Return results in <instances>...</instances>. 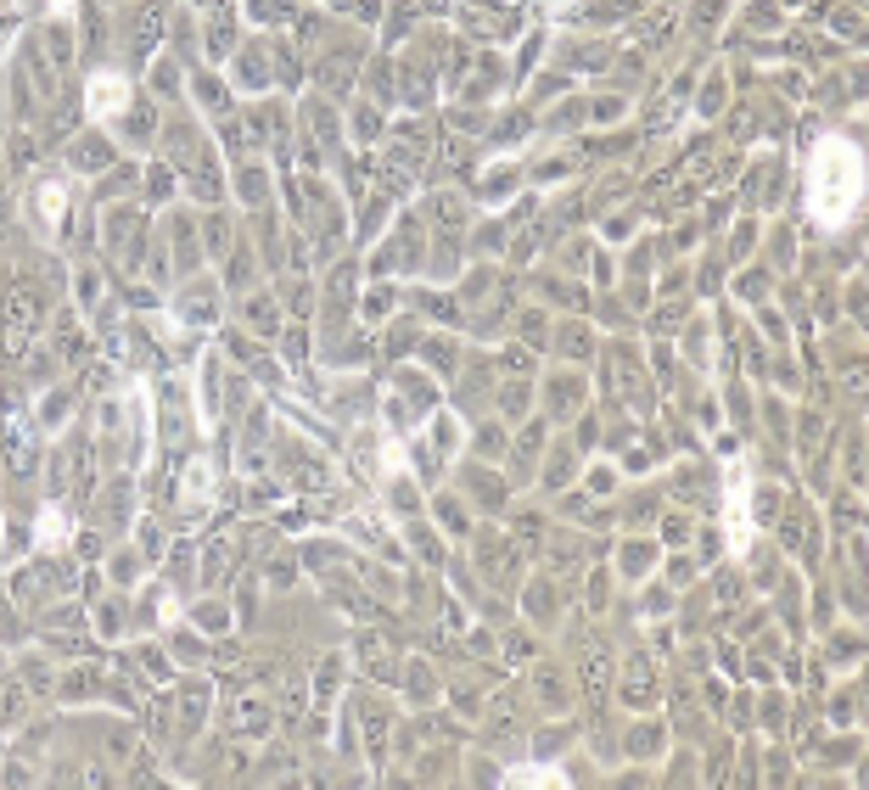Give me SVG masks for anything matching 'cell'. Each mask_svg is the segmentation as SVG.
Here are the masks:
<instances>
[{"label":"cell","mask_w":869,"mask_h":790,"mask_svg":"<svg viewBox=\"0 0 869 790\" xmlns=\"http://www.w3.org/2000/svg\"><path fill=\"white\" fill-rule=\"evenodd\" d=\"M264 718H270V701H264V695H242V701L230 706V729L236 734H258Z\"/></svg>","instance_id":"6da1fadb"}]
</instances>
